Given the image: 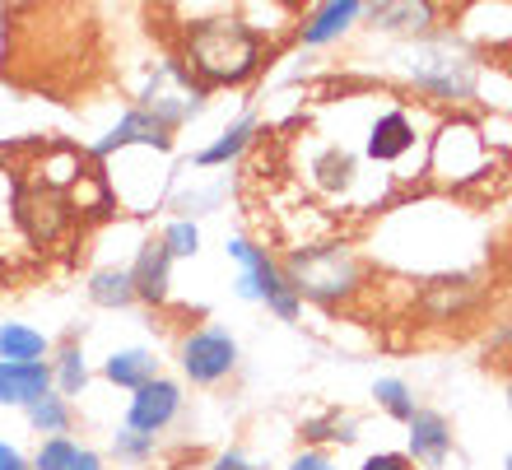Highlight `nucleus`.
Returning a JSON list of instances; mask_svg holds the SVG:
<instances>
[{
	"instance_id": "6ab92c4d",
	"label": "nucleus",
	"mask_w": 512,
	"mask_h": 470,
	"mask_svg": "<svg viewBox=\"0 0 512 470\" xmlns=\"http://www.w3.org/2000/svg\"><path fill=\"white\" fill-rule=\"evenodd\" d=\"M75 452H80V443L75 438H42V447H38V457L28 461L33 470H70V461H75Z\"/></svg>"
},
{
	"instance_id": "4468645a",
	"label": "nucleus",
	"mask_w": 512,
	"mask_h": 470,
	"mask_svg": "<svg viewBox=\"0 0 512 470\" xmlns=\"http://www.w3.org/2000/svg\"><path fill=\"white\" fill-rule=\"evenodd\" d=\"M410 145H415V131H410V121H405L401 112H387V117L373 126V135H368V154H373V159H401Z\"/></svg>"
},
{
	"instance_id": "9b49d317",
	"label": "nucleus",
	"mask_w": 512,
	"mask_h": 470,
	"mask_svg": "<svg viewBox=\"0 0 512 470\" xmlns=\"http://www.w3.org/2000/svg\"><path fill=\"white\" fill-rule=\"evenodd\" d=\"M103 377H108L112 387L140 391L145 382L159 377V359H154V350H117L108 363H103Z\"/></svg>"
},
{
	"instance_id": "0eeeda50",
	"label": "nucleus",
	"mask_w": 512,
	"mask_h": 470,
	"mask_svg": "<svg viewBox=\"0 0 512 470\" xmlns=\"http://www.w3.org/2000/svg\"><path fill=\"white\" fill-rule=\"evenodd\" d=\"M173 256L163 247L159 238H145L140 242V252H135V266H131V284H135V298L149 303V308H159L168 303V289H173Z\"/></svg>"
},
{
	"instance_id": "393cba45",
	"label": "nucleus",
	"mask_w": 512,
	"mask_h": 470,
	"mask_svg": "<svg viewBox=\"0 0 512 470\" xmlns=\"http://www.w3.org/2000/svg\"><path fill=\"white\" fill-rule=\"evenodd\" d=\"M70 470H103V457H98L94 447H80L75 461H70Z\"/></svg>"
},
{
	"instance_id": "39448f33",
	"label": "nucleus",
	"mask_w": 512,
	"mask_h": 470,
	"mask_svg": "<svg viewBox=\"0 0 512 470\" xmlns=\"http://www.w3.org/2000/svg\"><path fill=\"white\" fill-rule=\"evenodd\" d=\"M70 224H75V210L61 191L28 187L19 196V233H24L28 247H52L70 233Z\"/></svg>"
},
{
	"instance_id": "bb28decb",
	"label": "nucleus",
	"mask_w": 512,
	"mask_h": 470,
	"mask_svg": "<svg viewBox=\"0 0 512 470\" xmlns=\"http://www.w3.org/2000/svg\"><path fill=\"white\" fill-rule=\"evenodd\" d=\"M289 470H331V461H326L322 452H303V457H298Z\"/></svg>"
},
{
	"instance_id": "ddd939ff",
	"label": "nucleus",
	"mask_w": 512,
	"mask_h": 470,
	"mask_svg": "<svg viewBox=\"0 0 512 470\" xmlns=\"http://www.w3.org/2000/svg\"><path fill=\"white\" fill-rule=\"evenodd\" d=\"M47 354V336L24 322H0V363H38Z\"/></svg>"
},
{
	"instance_id": "f8f14e48",
	"label": "nucleus",
	"mask_w": 512,
	"mask_h": 470,
	"mask_svg": "<svg viewBox=\"0 0 512 470\" xmlns=\"http://www.w3.org/2000/svg\"><path fill=\"white\" fill-rule=\"evenodd\" d=\"M47 368H52V387L61 401H70V396H80V391L89 387V359H84L80 340H66Z\"/></svg>"
},
{
	"instance_id": "f03ea898",
	"label": "nucleus",
	"mask_w": 512,
	"mask_h": 470,
	"mask_svg": "<svg viewBox=\"0 0 512 470\" xmlns=\"http://www.w3.org/2000/svg\"><path fill=\"white\" fill-rule=\"evenodd\" d=\"M229 256L243 266V275H238V298H252V303L261 298L275 317L294 322L298 317V294H294V284H289V275L266 256V247H256V242H247V238H233Z\"/></svg>"
},
{
	"instance_id": "a878e982",
	"label": "nucleus",
	"mask_w": 512,
	"mask_h": 470,
	"mask_svg": "<svg viewBox=\"0 0 512 470\" xmlns=\"http://www.w3.org/2000/svg\"><path fill=\"white\" fill-rule=\"evenodd\" d=\"M364 470H415V466H410V461H405V457H391V452H387V457H373V461H364Z\"/></svg>"
},
{
	"instance_id": "f3484780",
	"label": "nucleus",
	"mask_w": 512,
	"mask_h": 470,
	"mask_svg": "<svg viewBox=\"0 0 512 470\" xmlns=\"http://www.w3.org/2000/svg\"><path fill=\"white\" fill-rule=\"evenodd\" d=\"M354 14H359V5H350V0H345V5H322V10H312L308 24H303V42H308V47H317V42H331L340 28L350 24Z\"/></svg>"
},
{
	"instance_id": "6e6552de",
	"label": "nucleus",
	"mask_w": 512,
	"mask_h": 470,
	"mask_svg": "<svg viewBox=\"0 0 512 470\" xmlns=\"http://www.w3.org/2000/svg\"><path fill=\"white\" fill-rule=\"evenodd\" d=\"M131 145L168 149V145H173V131H163V126L149 117V112L131 108L108 135H103V140H94V149H89V154H94V159H108V154H122V149H131Z\"/></svg>"
},
{
	"instance_id": "cd10ccee",
	"label": "nucleus",
	"mask_w": 512,
	"mask_h": 470,
	"mask_svg": "<svg viewBox=\"0 0 512 470\" xmlns=\"http://www.w3.org/2000/svg\"><path fill=\"white\" fill-rule=\"evenodd\" d=\"M508 470H512V461H508Z\"/></svg>"
},
{
	"instance_id": "2eb2a0df",
	"label": "nucleus",
	"mask_w": 512,
	"mask_h": 470,
	"mask_svg": "<svg viewBox=\"0 0 512 470\" xmlns=\"http://www.w3.org/2000/svg\"><path fill=\"white\" fill-rule=\"evenodd\" d=\"M89 298L98 308H131L135 303V284H131V270H117V266H103L89 275Z\"/></svg>"
},
{
	"instance_id": "412c9836",
	"label": "nucleus",
	"mask_w": 512,
	"mask_h": 470,
	"mask_svg": "<svg viewBox=\"0 0 512 470\" xmlns=\"http://www.w3.org/2000/svg\"><path fill=\"white\" fill-rule=\"evenodd\" d=\"M112 452H117V461H149L154 457V438H145V433H135V429H122L112 438Z\"/></svg>"
},
{
	"instance_id": "4be33fe9",
	"label": "nucleus",
	"mask_w": 512,
	"mask_h": 470,
	"mask_svg": "<svg viewBox=\"0 0 512 470\" xmlns=\"http://www.w3.org/2000/svg\"><path fill=\"white\" fill-rule=\"evenodd\" d=\"M378 401L387 405L396 419H410V415H415V405H410V396H405L401 382H378Z\"/></svg>"
},
{
	"instance_id": "20e7f679",
	"label": "nucleus",
	"mask_w": 512,
	"mask_h": 470,
	"mask_svg": "<svg viewBox=\"0 0 512 470\" xmlns=\"http://www.w3.org/2000/svg\"><path fill=\"white\" fill-rule=\"evenodd\" d=\"M177 359H182V373L196 387H215V382H224L238 368V340L224 326H205V331H191L177 345Z\"/></svg>"
},
{
	"instance_id": "7ed1b4c3",
	"label": "nucleus",
	"mask_w": 512,
	"mask_h": 470,
	"mask_svg": "<svg viewBox=\"0 0 512 470\" xmlns=\"http://www.w3.org/2000/svg\"><path fill=\"white\" fill-rule=\"evenodd\" d=\"M289 284H294V294H312L331 303L354 284V261L340 247H298L289 256Z\"/></svg>"
},
{
	"instance_id": "9d476101",
	"label": "nucleus",
	"mask_w": 512,
	"mask_h": 470,
	"mask_svg": "<svg viewBox=\"0 0 512 470\" xmlns=\"http://www.w3.org/2000/svg\"><path fill=\"white\" fill-rule=\"evenodd\" d=\"M447 447H452V433H447L443 415L433 410H415L410 415V452H415L419 466H443L447 461Z\"/></svg>"
},
{
	"instance_id": "5701e85b",
	"label": "nucleus",
	"mask_w": 512,
	"mask_h": 470,
	"mask_svg": "<svg viewBox=\"0 0 512 470\" xmlns=\"http://www.w3.org/2000/svg\"><path fill=\"white\" fill-rule=\"evenodd\" d=\"M210 470H266V466L247 461L243 452H224V457H215V466H210Z\"/></svg>"
},
{
	"instance_id": "dca6fc26",
	"label": "nucleus",
	"mask_w": 512,
	"mask_h": 470,
	"mask_svg": "<svg viewBox=\"0 0 512 470\" xmlns=\"http://www.w3.org/2000/svg\"><path fill=\"white\" fill-rule=\"evenodd\" d=\"M256 135V117H238L229 126V131L219 135L215 145H205L201 154H196V168H219V163H229V159H238L247 149V140Z\"/></svg>"
},
{
	"instance_id": "a211bd4d",
	"label": "nucleus",
	"mask_w": 512,
	"mask_h": 470,
	"mask_svg": "<svg viewBox=\"0 0 512 470\" xmlns=\"http://www.w3.org/2000/svg\"><path fill=\"white\" fill-rule=\"evenodd\" d=\"M28 424L38 433H47V438H61V433L70 429V401H61L56 391H47V396H38V401L24 410Z\"/></svg>"
},
{
	"instance_id": "f257e3e1",
	"label": "nucleus",
	"mask_w": 512,
	"mask_h": 470,
	"mask_svg": "<svg viewBox=\"0 0 512 470\" xmlns=\"http://www.w3.org/2000/svg\"><path fill=\"white\" fill-rule=\"evenodd\" d=\"M177 66L187 70L201 89L215 84H243L261 66V38L238 14H205L182 28V52Z\"/></svg>"
},
{
	"instance_id": "b1692460",
	"label": "nucleus",
	"mask_w": 512,
	"mask_h": 470,
	"mask_svg": "<svg viewBox=\"0 0 512 470\" xmlns=\"http://www.w3.org/2000/svg\"><path fill=\"white\" fill-rule=\"evenodd\" d=\"M0 470H33V466H28L24 452H19L14 443H0Z\"/></svg>"
},
{
	"instance_id": "aec40b11",
	"label": "nucleus",
	"mask_w": 512,
	"mask_h": 470,
	"mask_svg": "<svg viewBox=\"0 0 512 470\" xmlns=\"http://www.w3.org/2000/svg\"><path fill=\"white\" fill-rule=\"evenodd\" d=\"M159 242L168 247V256H173V261H177V256H196V252H201V229H196L191 219H173V224L159 233Z\"/></svg>"
},
{
	"instance_id": "423d86ee",
	"label": "nucleus",
	"mask_w": 512,
	"mask_h": 470,
	"mask_svg": "<svg viewBox=\"0 0 512 470\" xmlns=\"http://www.w3.org/2000/svg\"><path fill=\"white\" fill-rule=\"evenodd\" d=\"M177 410H182V387H177L173 377H154V382H145V387L131 396V405H126V429L154 438V433H163L173 424Z\"/></svg>"
},
{
	"instance_id": "1a4fd4ad",
	"label": "nucleus",
	"mask_w": 512,
	"mask_h": 470,
	"mask_svg": "<svg viewBox=\"0 0 512 470\" xmlns=\"http://www.w3.org/2000/svg\"><path fill=\"white\" fill-rule=\"evenodd\" d=\"M52 391V368L47 363H0V405L28 410V405Z\"/></svg>"
}]
</instances>
